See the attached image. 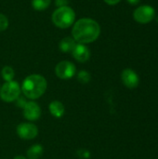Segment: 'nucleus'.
<instances>
[{"label":"nucleus","instance_id":"obj_21","mask_svg":"<svg viewBox=\"0 0 158 159\" xmlns=\"http://www.w3.org/2000/svg\"><path fill=\"white\" fill-rule=\"evenodd\" d=\"M13 159H27L25 158L24 157H22V156H18V157H15Z\"/></svg>","mask_w":158,"mask_h":159},{"label":"nucleus","instance_id":"obj_6","mask_svg":"<svg viewBox=\"0 0 158 159\" xmlns=\"http://www.w3.org/2000/svg\"><path fill=\"white\" fill-rule=\"evenodd\" d=\"M75 65L68 61H62L55 67L56 75L61 79H70L75 75Z\"/></svg>","mask_w":158,"mask_h":159},{"label":"nucleus","instance_id":"obj_10","mask_svg":"<svg viewBox=\"0 0 158 159\" xmlns=\"http://www.w3.org/2000/svg\"><path fill=\"white\" fill-rule=\"evenodd\" d=\"M73 57L79 62H86L90 58V51L87 46L84 44L77 43L72 51Z\"/></svg>","mask_w":158,"mask_h":159},{"label":"nucleus","instance_id":"obj_11","mask_svg":"<svg viewBox=\"0 0 158 159\" xmlns=\"http://www.w3.org/2000/svg\"><path fill=\"white\" fill-rule=\"evenodd\" d=\"M77 43L75 42V40L73 37L70 36H66L64 38H62L60 43H59V48L61 51H62L63 53H68L73 51V49L74 48L75 45Z\"/></svg>","mask_w":158,"mask_h":159},{"label":"nucleus","instance_id":"obj_19","mask_svg":"<svg viewBox=\"0 0 158 159\" xmlns=\"http://www.w3.org/2000/svg\"><path fill=\"white\" fill-rule=\"evenodd\" d=\"M121 0H104V2L110 6H114V5H116L120 2Z\"/></svg>","mask_w":158,"mask_h":159},{"label":"nucleus","instance_id":"obj_18","mask_svg":"<svg viewBox=\"0 0 158 159\" xmlns=\"http://www.w3.org/2000/svg\"><path fill=\"white\" fill-rule=\"evenodd\" d=\"M67 0H56V5L60 7H64L67 6Z\"/></svg>","mask_w":158,"mask_h":159},{"label":"nucleus","instance_id":"obj_16","mask_svg":"<svg viewBox=\"0 0 158 159\" xmlns=\"http://www.w3.org/2000/svg\"><path fill=\"white\" fill-rule=\"evenodd\" d=\"M77 79L82 84H87L90 81V74L88 71L82 70L77 74Z\"/></svg>","mask_w":158,"mask_h":159},{"label":"nucleus","instance_id":"obj_14","mask_svg":"<svg viewBox=\"0 0 158 159\" xmlns=\"http://www.w3.org/2000/svg\"><path fill=\"white\" fill-rule=\"evenodd\" d=\"M51 4V0H32V6L35 10L42 11L47 9Z\"/></svg>","mask_w":158,"mask_h":159},{"label":"nucleus","instance_id":"obj_15","mask_svg":"<svg viewBox=\"0 0 158 159\" xmlns=\"http://www.w3.org/2000/svg\"><path fill=\"white\" fill-rule=\"evenodd\" d=\"M1 75H2V77L3 79L6 81V82H9V81H12L13 78H14V75H15V72L13 70V68L11 66H4L2 71H1Z\"/></svg>","mask_w":158,"mask_h":159},{"label":"nucleus","instance_id":"obj_17","mask_svg":"<svg viewBox=\"0 0 158 159\" xmlns=\"http://www.w3.org/2000/svg\"><path fill=\"white\" fill-rule=\"evenodd\" d=\"M7 27H8V20H7V18L4 14L0 13V32L6 31L7 29Z\"/></svg>","mask_w":158,"mask_h":159},{"label":"nucleus","instance_id":"obj_20","mask_svg":"<svg viewBox=\"0 0 158 159\" xmlns=\"http://www.w3.org/2000/svg\"><path fill=\"white\" fill-rule=\"evenodd\" d=\"M130 5H137L141 0H127Z\"/></svg>","mask_w":158,"mask_h":159},{"label":"nucleus","instance_id":"obj_9","mask_svg":"<svg viewBox=\"0 0 158 159\" xmlns=\"http://www.w3.org/2000/svg\"><path fill=\"white\" fill-rule=\"evenodd\" d=\"M121 79L123 84L129 89H135L140 83L139 75L132 69H125L121 74Z\"/></svg>","mask_w":158,"mask_h":159},{"label":"nucleus","instance_id":"obj_2","mask_svg":"<svg viewBox=\"0 0 158 159\" xmlns=\"http://www.w3.org/2000/svg\"><path fill=\"white\" fill-rule=\"evenodd\" d=\"M47 83L46 78L41 75H30L22 82L21 91L23 95L30 99L35 100L40 98L47 90Z\"/></svg>","mask_w":158,"mask_h":159},{"label":"nucleus","instance_id":"obj_5","mask_svg":"<svg viewBox=\"0 0 158 159\" xmlns=\"http://www.w3.org/2000/svg\"><path fill=\"white\" fill-rule=\"evenodd\" d=\"M156 15V10L153 7L149 5H143L137 7L133 13L135 20L139 23H148L153 20Z\"/></svg>","mask_w":158,"mask_h":159},{"label":"nucleus","instance_id":"obj_13","mask_svg":"<svg viewBox=\"0 0 158 159\" xmlns=\"http://www.w3.org/2000/svg\"><path fill=\"white\" fill-rule=\"evenodd\" d=\"M43 155V147L40 144H34L31 146L27 151L28 159H39Z\"/></svg>","mask_w":158,"mask_h":159},{"label":"nucleus","instance_id":"obj_7","mask_svg":"<svg viewBox=\"0 0 158 159\" xmlns=\"http://www.w3.org/2000/svg\"><path fill=\"white\" fill-rule=\"evenodd\" d=\"M16 131L18 136L23 140H33L38 134V129L33 123H20Z\"/></svg>","mask_w":158,"mask_h":159},{"label":"nucleus","instance_id":"obj_4","mask_svg":"<svg viewBox=\"0 0 158 159\" xmlns=\"http://www.w3.org/2000/svg\"><path fill=\"white\" fill-rule=\"evenodd\" d=\"M21 89L18 82L9 81L6 82L0 89V98L6 102H12L20 97Z\"/></svg>","mask_w":158,"mask_h":159},{"label":"nucleus","instance_id":"obj_3","mask_svg":"<svg viewBox=\"0 0 158 159\" xmlns=\"http://www.w3.org/2000/svg\"><path fill=\"white\" fill-rule=\"evenodd\" d=\"M52 22L61 29H66L72 26L75 20V12L68 6L58 7L52 14Z\"/></svg>","mask_w":158,"mask_h":159},{"label":"nucleus","instance_id":"obj_12","mask_svg":"<svg viewBox=\"0 0 158 159\" xmlns=\"http://www.w3.org/2000/svg\"><path fill=\"white\" fill-rule=\"evenodd\" d=\"M48 108H49L50 114L54 117H57V118L61 117L64 115V112H65L64 105L61 102H59V101H53V102H51L49 103Z\"/></svg>","mask_w":158,"mask_h":159},{"label":"nucleus","instance_id":"obj_1","mask_svg":"<svg viewBox=\"0 0 158 159\" xmlns=\"http://www.w3.org/2000/svg\"><path fill=\"white\" fill-rule=\"evenodd\" d=\"M101 34L100 24L93 19L83 18L74 23L72 29L73 38L76 43L88 44L96 41Z\"/></svg>","mask_w":158,"mask_h":159},{"label":"nucleus","instance_id":"obj_8","mask_svg":"<svg viewBox=\"0 0 158 159\" xmlns=\"http://www.w3.org/2000/svg\"><path fill=\"white\" fill-rule=\"evenodd\" d=\"M23 116L29 121H35L41 116V109L34 102H27L23 106Z\"/></svg>","mask_w":158,"mask_h":159}]
</instances>
